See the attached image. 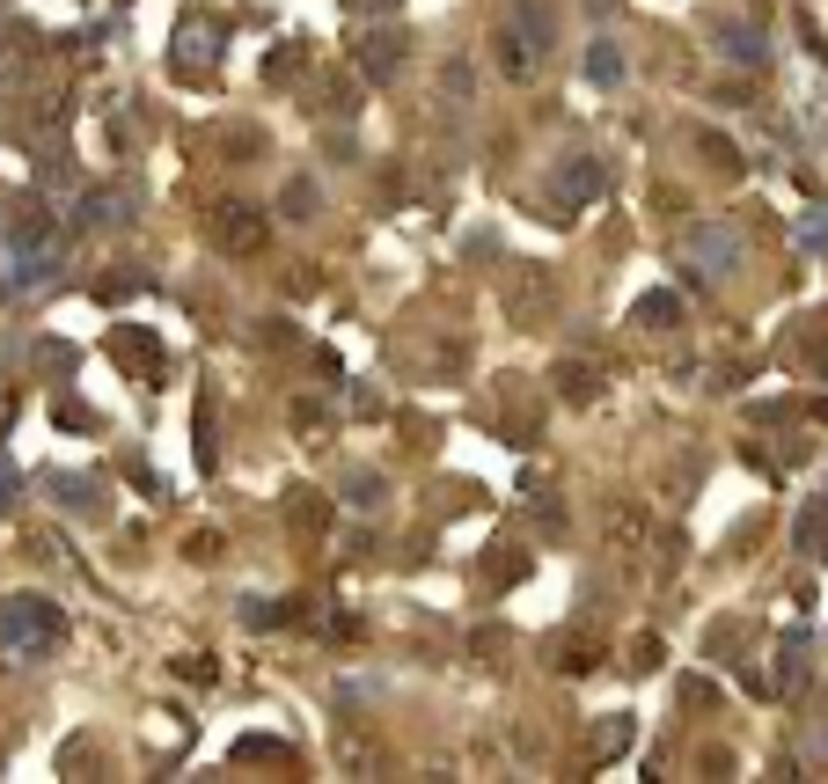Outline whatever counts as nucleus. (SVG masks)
<instances>
[{
    "label": "nucleus",
    "mask_w": 828,
    "mask_h": 784,
    "mask_svg": "<svg viewBox=\"0 0 828 784\" xmlns=\"http://www.w3.org/2000/svg\"><path fill=\"white\" fill-rule=\"evenodd\" d=\"M52 638H59V609H45V601H8L0 609V645L8 653H37Z\"/></svg>",
    "instance_id": "nucleus-1"
},
{
    "label": "nucleus",
    "mask_w": 828,
    "mask_h": 784,
    "mask_svg": "<svg viewBox=\"0 0 828 784\" xmlns=\"http://www.w3.org/2000/svg\"><path fill=\"white\" fill-rule=\"evenodd\" d=\"M0 499H8V470H0Z\"/></svg>",
    "instance_id": "nucleus-2"
}]
</instances>
